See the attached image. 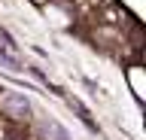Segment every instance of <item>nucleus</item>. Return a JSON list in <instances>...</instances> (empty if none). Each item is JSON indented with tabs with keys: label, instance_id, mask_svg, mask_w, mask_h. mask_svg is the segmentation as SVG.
Returning a JSON list of instances; mask_svg holds the SVG:
<instances>
[{
	"label": "nucleus",
	"instance_id": "obj_1",
	"mask_svg": "<svg viewBox=\"0 0 146 140\" xmlns=\"http://www.w3.org/2000/svg\"><path fill=\"white\" fill-rule=\"evenodd\" d=\"M0 110L6 113V116H12V119H27V116H31V101H27L21 92H3Z\"/></svg>",
	"mask_w": 146,
	"mask_h": 140
},
{
	"label": "nucleus",
	"instance_id": "obj_2",
	"mask_svg": "<svg viewBox=\"0 0 146 140\" xmlns=\"http://www.w3.org/2000/svg\"><path fill=\"white\" fill-rule=\"evenodd\" d=\"M36 128H40V134H43L46 140H70V134H67V131H64L55 119H43Z\"/></svg>",
	"mask_w": 146,
	"mask_h": 140
},
{
	"label": "nucleus",
	"instance_id": "obj_3",
	"mask_svg": "<svg viewBox=\"0 0 146 140\" xmlns=\"http://www.w3.org/2000/svg\"><path fill=\"white\" fill-rule=\"evenodd\" d=\"M0 61H3L9 70H25V64H21V61H18V58L9 52V49H0Z\"/></svg>",
	"mask_w": 146,
	"mask_h": 140
},
{
	"label": "nucleus",
	"instance_id": "obj_4",
	"mask_svg": "<svg viewBox=\"0 0 146 140\" xmlns=\"http://www.w3.org/2000/svg\"><path fill=\"white\" fill-rule=\"evenodd\" d=\"M67 104H70V107H73V110H76V113H79V119L85 122V125H88V128H94V122H91V116H88V110H85V107H82V104L76 101V98H67Z\"/></svg>",
	"mask_w": 146,
	"mask_h": 140
}]
</instances>
